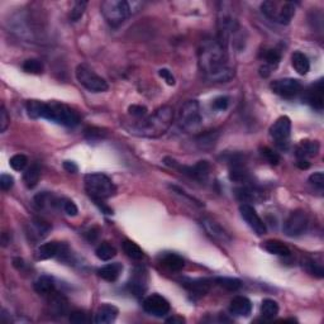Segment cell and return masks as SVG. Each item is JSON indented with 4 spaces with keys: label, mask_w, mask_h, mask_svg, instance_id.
I'll return each mask as SVG.
<instances>
[{
    "label": "cell",
    "mask_w": 324,
    "mask_h": 324,
    "mask_svg": "<svg viewBox=\"0 0 324 324\" xmlns=\"http://www.w3.org/2000/svg\"><path fill=\"white\" fill-rule=\"evenodd\" d=\"M184 286L195 295L203 296L211 289V281L205 279H196V280H188L184 283Z\"/></svg>",
    "instance_id": "obj_23"
},
{
    "label": "cell",
    "mask_w": 324,
    "mask_h": 324,
    "mask_svg": "<svg viewBox=\"0 0 324 324\" xmlns=\"http://www.w3.org/2000/svg\"><path fill=\"white\" fill-rule=\"evenodd\" d=\"M118 308L114 307L111 304H104L97 310L95 313L94 322L97 324H108L115 320V318L118 317Z\"/></svg>",
    "instance_id": "obj_20"
},
{
    "label": "cell",
    "mask_w": 324,
    "mask_h": 324,
    "mask_svg": "<svg viewBox=\"0 0 324 324\" xmlns=\"http://www.w3.org/2000/svg\"><path fill=\"white\" fill-rule=\"evenodd\" d=\"M279 314V304L272 299H265L261 304V315L265 319H273Z\"/></svg>",
    "instance_id": "obj_32"
},
{
    "label": "cell",
    "mask_w": 324,
    "mask_h": 324,
    "mask_svg": "<svg viewBox=\"0 0 324 324\" xmlns=\"http://www.w3.org/2000/svg\"><path fill=\"white\" fill-rule=\"evenodd\" d=\"M95 254H97L98 259L102 260V261H110L111 259L115 257L117 249L115 247L111 246L109 242H103L97 247V249H95Z\"/></svg>",
    "instance_id": "obj_31"
},
{
    "label": "cell",
    "mask_w": 324,
    "mask_h": 324,
    "mask_svg": "<svg viewBox=\"0 0 324 324\" xmlns=\"http://www.w3.org/2000/svg\"><path fill=\"white\" fill-rule=\"evenodd\" d=\"M320 145L318 141H302L295 148V155L299 160H309L319 152Z\"/></svg>",
    "instance_id": "obj_17"
},
{
    "label": "cell",
    "mask_w": 324,
    "mask_h": 324,
    "mask_svg": "<svg viewBox=\"0 0 324 324\" xmlns=\"http://www.w3.org/2000/svg\"><path fill=\"white\" fill-rule=\"evenodd\" d=\"M220 9L218 12V37L217 39L228 49L229 44H233V41H237V36L240 33V23L236 18L235 12L230 9L228 3H222Z\"/></svg>",
    "instance_id": "obj_3"
},
{
    "label": "cell",
    "mask_w": 324,
    "mask_h": 324,
    "mask_svg": "<svg viewBox=\"0 0 324 324\" xmlns=\"http://www.w3.org/2000/svg\"><path fill=\"white\" fill-rule=\"evenodd\" d=\"M240 212L243 220L247 223V225H248L257 236H264L265 233L267 232L266 224H265V222L261 219V217L259 216V213H257L256 209H254L253 206L244 203L241 205Z\"/></svg>",
    "instance_id": "obj_14"
},
{
    "label": "cell",
    "mask_w": 324,
    "mask_h": 324,
    "mask_svg": "<svg viewBox=\"0 0 324 324\" xmlns=\"http://www.w3.org/2000/svg\"><path fill=\"white\" fill-rule=\"evenodd\" d=\"M143 309L153 317H165L170 313V303L158 294H151L143 300Z\"/></svg>",
    "instance_id": "obj_13"
},
{
    "label": "cell",
    "mask_w": 324,
    "mask_h": 324,
    "mask_svg": "<svg viewBox=\"0 0 324 324\" xmlns=\"http://www.w3.org/2000/svg\"><path fill=\"white\" fill-rule=\"evenodd\" d=\"M264 58L265 63L260 67V75H261L262 78H267V76H270L271 71H272L273 68L277 67V65L280 63L281 55L280 52L276 51V50H269V51L265 52Z\"/></svg>",
    "instance_id": "obj_19"
},
{
    "label": "cell",
    "mask_w": 324,
    "mask_h": 324,
    "mask_svg": "<svg viewBox=\"0 0 324 324\" xmlns=\"http://www.w3.org/2000/svg\"><path fill=\"white\" fill-rule=\"evenodd\" d=\"M43 63L37 58H29L26 60L23 63V70L28 74H33V75H39L43 73Z\"/></svg>",
    "instance_id": "obj_35"
},
{
    "label": "cell",
    "mask_w": 324,
    "mask_h": 324,
    "mask_svg": "<svg viewBox=\"0 0 324 324\" xmlns=\"http://www.w3.org/2000/svg\"><path fill=\"white\" fill-rule=\"evenodd\" d=\"M63 169H65L67 172H71V174H75V172H78V170H79L75 162H73V161L63 162Z\"/></svg>",
    "instance_id": "obj_51"
},
{
    "label": "cell",
    "mask_w": 324,
    "mask_h": 324,
    "mask_svg": "<svg viewBox=\"0 0 324 324\" xmlns=\"http://www.w3.org/2000/svg\"><path fill=\"white\" fill-rule=\"evenodd\" d=\"M201 225H203L206 235H208L212 240L217 241V242L219 243L230 242L229 235L223 229L222 225L218 224V223L214 222V220L209 219V218H204V219L201 220Z\"/></svg>",
    "instance_id": "obj_16"
},
{
    "label": "cell",
    "mask_w": 324,
    "mask_h": 324,
    "mask_svg": "<svg viewBox=\"0 0 324 324\" xmlns=\"http://www.w3.org/2000/svg\"><path fill=\"white\" fill-rule=\"evenodd\" d=\"M85 190L92 200H105L115 195V185L107 175L92 172L85 176Z\"/></svg>",
    "instance_id": "obj_4"
},
{
    "label": "cell",
    "mask_w": 324,
    "mask_h": 324,
    "mask_svg": "<svg viewBox=\"0 0 324 324\" xmlns=\"http://www.w3.org/2000/svg\"><path fill=\"white\" fill-rule=\"evenodd\" d=\"M100 9L103 17L113 27H118L131 15V7L126 0H105Z\"/></svg>",
    "instance_id": "obj_7"
},
{
    "label": "cell",
    "mask_w": 324,
    "mask_h": 324,
    "mask_svg": "<svg viewBox=\"0 0 324 324\" xmlns=\"http://www.w3.org/2000/svg\"><path fill=\"white\" fill-rule=\"evenodd\" d=\"M228 105H229V99L227 97H219L213 102V108L217 110H225Z\"/></svg>",
    "instance_id": "obj_49"
},
{
    "label": "cell",
    "mask_w": 324,
    "mask_h": 324,
    "mask_svg": "<svg viewBox=\"0 0 324 324\" xmlns=\"http://www.w3.org/2000/svg\"><path fill=\"white\" fill-rule=\"evenodd\" d=\"M128 111L132 117H135L137 119H141L143 118V117L147 115V108L142 107V105H131V107L128 108Z\"/></svg>",
    "instance_id": "obj_43"
},
{
    "label": "cell",
    "mask_w": 324,
    "mask_h": 324,
    "mask_svg": "<svg viewBox=\"0 0 324 324\" xmlns=\"http://www.w3.org/2000/svg\"><path fill=\"white\" fill-rule=\"evenodd\" d=\"M86 5H87L86 2H76L75 4H74L73 9H71L70 12V19L73 20V22H78L82 15H84L85 9H86Z\"/></svg>",
    "instance_id": "obj_39"
},
{
    "label": "cell",
    "mask_w": 324,
    "mask_h": 324,
    "mask_svg": "<svg viewBox=\"0 0 324 324\" xmlns=\"http://www.w3.org/2000/svg\"><path fill=\"white\" fill-rule=\"evenodd\" d=\"M229 312L237 317H248L252 312V303L246 296H236L230 302Z\"/></svg>",
    "instance_id": "obj_18"
},
{
    "label": "cell",
    "mask_w": 324,
    "mask_h": 324,
    "mask_svg": "<svg viewBox=\"0 0 324 324\" xmlns=\"http://www.w3.org/2000/svg\"><path fill=\"white\" fill-rule=\"evenodd\" d=\"M308 102L317 110H322L324 104L323 80H318L308 91Z\"/></svg>",
    "instance_id": "obj_22"
},
{
    "label": "cell",
    "mask_w": 324,
    "mask_h": 324,
    "mask_svg": "<svg viewBox=\"0 0 324 324\" xmlns=\"http://www.w3.org/2000/svg\"><path fill=\"white\" fill-rule=\"evenodd\" d=\"M28 158L25 155H14L10 158V166L15 171H23L27 167Z\"/></svg>",
    "instance_id": "obj_40"
},
{
    "label": "cell",
    "mask_w": 324,
    "mask_h": 324,
    "mask_svg": "<svg viewBox=\"0 0 324 324\" xmlns=\"http://www.w3.org/2000/svg\"><path fill=\"white\" fill-rule=\"evenodd\" d=\"M290 134L291 121L289 117H280L270 128L271 138L280 150H288L289 145H290Z\"/></svg>",
    "instance_id": "obj_10"
},
{
    "label": "cell",
    "mask_w": 324,
    "mask_h": 324,
    "mask_svg": "<svg viewBox=\"0 0 324 324\" xmlns=\"http://www.w3.org/2000/svg\"><path fill=\"white\" fill-rule=\"evenodd\" d=\"M199 68L206 80L227 82L235 78V68L230 66L228 51L217 38L201 41L198 51Z\"/></svg>",
    "instance_id": "obj_1"
},
{
    "label": "cell",
    "mask_w": 324,
    "mask_h": 324,
    "mask_svg": "<svg viewBox=\"0 0 324 324\" xmlns=\"http://www.w3.org/2000/svg\"><path fill=\"white\" fill-rule=\"evenodd\" d=\"M291 63H293V67L295 68V71L299 75H307L309 73L310 62L303 52H294L293 56H291Z\"/></svg>",
    "instance_id": "obj_26"
},
{
    "label": "cell",
    "mask_w": 324,
    "mask_h": 324,
    "mask_svg": "<svg viewBox=\"0 0 324 324\" xmlns=\"http://www.w3.org/2000/svg\"><path fill=\"white\" fill-rule=\"evenodd\" d=\"M76 79L85 89L91 92H104L109 89L108 82L84 63L76 67Z\"/></svg>",
    "instance_id": "obj_8"
},
{
    "label": "cell",
    "mask_w": 324,
    "mask_h": 324,
    "mask_svg": "<svg viewBox=\"0 0 324 324\" xmlns=\"http://www.w3.org/2000/svg\"><path fill=\"white\" fill-rule=\"evenodd\" d=\"M217 140L218 133H216V132H213V133H206L200 135V137L198 138V145L201 150H209V148H212L216 145Z\"/></svg>",
    "instance_id": "obj_38"
},
{
    "label": "cell",
    "mask_w": 324,
    "mask_h": 324,
    "mask_svg": "<svg viewBox=\"0 0 324 324\" xmlns=\"http://www.w3.org/2000/svg\"><path fill=\"white\" fill-rule=\"evenodd\" d=\"M14 266L17 267V269H20V267L23 266V260L22 259H14Z\"/></svg>",
    "instance_id": "obj_55"
},
{
    "label": "cell",
    "mask_w": 324,
    "mask_h": 324,
    "mask_svg": "<svg viewBox=\"0 0 324 324\" xmlns=\"http://www.w3.org/2000/svg\"><path fill=\"white\" fill-rule=\"evenodd\" d=\"M270 87L276 95H280V97L289 99V98H294L295 95L299 94L300 89H302V84L296 79H279V80L271 82Z\"/></svg>",
    "instance_id": "obj_15"
},
{
    "label": "cell",
    "mask_w": 324,
    "mask_h": 324,
    "mask_svg": "<svg viewBox=\"0 0 324 324\" xmlns=\"http://www.w3.org/2000/svg\"><path fill=\"white\" fill-rule=\"evenodd\" d=\"M50 224H47L46 222L41 219H33L29 223V235L36 236V240H42V238L46 237L49 235Z\"/></svg>",
    "instance_id": "obj_28"
},
{
    "label": "cell",
    "mask_w": 324,
    "mask_h": 324,
    "mask_svg": "<svg viewBox=\"0 0 324 324\" xmlns=\"http://www.w3.org/2000/svg\"><path fill=\"white\" fill-rule=\"evenodd\" d=\"M179 124L184 131L195 132L201 124L200 107L196 100H189L180 109Z\"/></svg>",
    "instance_id": "obj_9"
},
{
    "label": "cell",
    "mask_w": 324,
    "mask_h": 324,
    "mask_svg": "<svg viewBox=\"0 0 324 324\" xmlns=\"http://www.w3.org/2000/svg\"><path fill=\"white\" fill-rule=\"evenodd\" d=\"M158 260H160V264L165 269L172 271V272H179V271H181L185 266V262L184 260H182V257H180L179 254L176 253H170V252H167V253L161 254Z\"/></svg>",
    "instance_id": "obj_21"
},
{
    "label": "cell",
    "mask_w": 324,
    "mask_h": 324,
    "mask_svg": "<svg viewBox=\"0 0 324 324\" xmlns=\"http://www.w3.org/2000/svg\"><path fill=\"white\" fill-rule=\"evenodd\" d=\"M165 164L167 166L177 169L179 171H181V174L188 175V176L193 177V179L198 180V181H205L209 176V171H211V165L208 164V161H199L194 166H181L175 160L167 157L165 158Z\"/></svg>",
    "instance_id": "obj_12"
},
{
    "label": "cell",
    "mask_w": 324,
    "mask_h": 324,
    "mask_svg": "<svg viewBox=\"0 0 324 324\" xmlns=\"http://www.w3.org/2000/svg\"><path fill=\"white\" fill-rule=\"evenodd\" d=\"M34 290L41 295H49L55 290V281L51 276L42 275L34 281Z\"/></svg>",
    "instance_id": "obj_25"
},
{
    "label": "cell",
    "mask_w": 324,
    "mask_h": 324,
    "mask_svg": "<svg viewBox=\"0 0 324 324\" xmlns=\"http://www.w3.org/2000/svg\"><path fill=\"white\" fill-rule=\"evenodd\" d=\"M9 123H10V118L9 115H8L7 109H5L4 105H3L2 109H0V132L7 131Z\"/></svg>",
    "instance_id": "obj_44"
},
{
    "label": "cell",
    "mask_w": 324,
    "mask_h": 324,
    "mask_svg": "<svg viewBox=\"0 0 324 324\" xmlns=\"http://www.w3.org/2000/svg\"><path fill=\"white\" fill-rule=\"evenodd\" d=\"M167 323H184V318H179V317H172V318H169V319H166Z\"/></svg>",
    "instance_id": "obj_54"
},
{
    "label": "cell",
    "mask_w": 324,
    "mask_h": 324,
    "mask_svg": "<svg viewBox=\"0 0 324 324\" xmlns=\"http://www.w3.org/2000/svg\"><path fill=\"white\" fill-rule=\"evenodd\" d=\"M303 266L305 267V270H307L308 272L310 273V275L317 276V277H323L324 276L323 266L320 264H318V262H315L314 260H312V259L304 260V262H303Z\"/></svg>",
    "instance_id": "obj_37"
},
{
    "label": "cell",
    "mask_w": 324,
    "mask_h": 324,
    "mask_svg": "<svg viewBox=\"0 0 324 324\" xmlns=\"http://www.w3.org/2000/svg\"><path fill=\"white\" fill-rule=\"evenodd\" d=\"M309 182L313 185V187H315L317 189H319L320 191L323 190L324 188V175L323 172H314L313 175H310L309 176Z\"/></svg>",
    "instance_id": "obj_42"
},
{
    "label": "cell",
    "mask_w": 324,
    "mask_h": 324,
    "mask_svg": "<svg viewBox=\"0 0 324 324\" xmlns=\"http://www.w3.org/2000/svg\"><path fill=\"white\" fill-rule=\"evenodd\" d=\"M261 10L272 22L279 23V25H289L295 15L296 5L293 2L267 0L261 4Z\"/></svg>",
    "instance_id": "obj_6"
},
{
    "label": "cell",
    "mask_w": 324,
    "mask_h": 324,
    "mask_svg": "<svg viewBox=\"0 0 324 324\" xmlns=\"http://www.w3.org/2000/svg\"><path fill=\"white\" fill-rule=\"evenodd\" d=\"M265 249L271 254H276V256H289L290 254V249L283 243L281 241L277 240H270L265 243Z\"/></svg>",
    "instance_id": "obj_30"
},
{
    "label": "cell",
    "mask_w": 324,
    "mask_h": 324,
    "mask_svg": "<svg viewBox=\"0 0 324 324\" xmlns=\"http://www.w3.org/2000/svg\"><path fill=\"white\" fill-rule=\"evenodd\" d=\"M296 164H297V166H299L302 170L309 169V166H310V164L307 160H297Z\"/></svg>",
    "instance_id": "obj_53"
},
{
    "label": "cell",
    "mask_w": 324,
    "mask_h": 324,
    "mask_svg": "<svg viewBox=\"0 0 324 324\" xmlns=\"http://www.w3.org/2000/svg\"><path fill=\"white\" fill-rule=\"evenodd\" d=\"M174 121V109L171 107H162L151 115L138 119L132 126L126 127L129 133L138 137L156 138L165 134L171 127Z\"/></svg>",
    "instance_id": "obj_2"
},
{
    "label": "cell",
    "mask_w": 324,
    "mask_h": 324,
    "mask_svg": "<svg viewBox=\"0 0 324 324\" xmlns=\"http://www.w3.org/2000/svg\"><path fill=\"white\" fill-rule=\"evenodd\" d=\"M42 118L49 119L55 123L61 124L65 127H75L80 122V117L74 109L62 103L51 102L44 103L43 117Z\"/></svg>",
    "instance_id": "obj_5"
},
{
    "label": "cell",
    "mask_w": 324,
    "mask_h": 324,
    "mask_svg": "<svg viewBox=\"0 0 324 324\" xmlns=\"http://www.w3.org/2000/svg\"><path fill=\"white\" fill-rule=\"evenodd\" d=\"M94 203L97 204L98 206H99V209L103 212V213L109 214V216H110V214H113V211H111V209L109 208L108 205H105L104 200H94Z\"/></svg>",
    "instance_id": "obj_52"
},
{
    "label": "cell",
    "mask_w": 324,
    "mask_h": 324,
    "mask_svg": "<svg viewBox=\"0 0 324 324\" xmlns=\"http://www.w3.org/2000/svg\"><path fill=\"white\" fill-rule=\"evenodd\" d=\"M60 252V244L56 242L43 243L37 249V260H50L57 256Z\"/></svg>",
    "instance_id": "obj_29"
},
{
    "label": "cell",
    "mask_w": 324,
    "mask_h": 324,
    "mask_svg": "<svg viewBox=\"0 0 324 324\" xmlns=\"http://www.w3.org/2000/svg\"><path fill=\"white\" fill-rule=\"evenodd\" d=\"M41 177V169L37 164L31 165L27 170H26L25 175H23V182L28 189H33L37 187Z\"/></svg>",
    "instance_id": "obj_27"
},
{
    "label": "cell",
    "mask_w": 324,
    "mask_h": 324,
    "mask_svg": "<svg viewBox=\"0 0 324 324\" xmlns=\"http://www.w3.org/2000/svg\"><path fill=\"white\" fill-rule=\"evenodd\" d=\"M158 75H160L169 85H175V82H176L175 81V76L172 75L171 71L167 70V68H161V70H158Z\"/></svg>",
    "instance_id": "obj_50"
},
{
    "label": "cell",
    "mask_w": 324,
    "mask_h": 324,
    "mask_svg": "<svg viewBox=\"0 0 324 324\" xmlns=\"http://www.w3.org/2000/svg\"><path fill=\"white\" fill-rule=\"evenodd\" d=\"M122 271H123V266L121 264H118V262H114V264H108L105 266H103L102 269H99V271H98V273H99V276L103 280L113 283V281H115L121 276Z\"/></svg>",
    "instance_id": "obj_24"
},
{
    "label": "cell",
    "mask_w": 324,
    "mask_h": 324,
    "mask_svg": "<svg viewBox=\"0 0 324 324\" xmlns=\"http://www.w3.org/2000/svg\"><path fill=\"white\" fill-rule=\"evenodd\" d=\"M87 315L85 314L84 312H80V310H76V312H73L70 315V322L75 323V324H84L87 322Z\"/></svg>",
    "instance_id": "obj_48"
},
{
    "label": "cell",
    "mask_w": 324,
    "mask_h": 324,
    "mask_svg": "<svg viewBox=\"0 0 324 324\" xmlns=\"http://www.w3.org/2000/svg\"><path fill=\"white\" fill-rule=\"evenodd\" d=\"M216 283L229 291H236L242 286V281L235 277H218L216 279Z\"/></svg>",
    "instance_id": "obj_36"
},
{
    "label": "cell",
    "mask_w": 324,
    "mask_h": 324,
    "mask_svg": "<svg viewBox=\"0 0 324 324\" xmlns=\"http://www.w3.org/2000/svg\"><path fill=\"white\" fill-rule=\"evenodd\" d=\"M62 208H63V211L66 212V214H67V216H71V217L78 216L79 209H78V206H76V204L74 203V201L65 200V201H63V204H62Z\"/></svg>",
    "instance_id": "obj_45"
},
{
    "label": "cell",
    "mask_w": 324,
    "mask_h": 324,
    "mask_svg": "<svg viewBox=\"0 0 324 324\" xmlns=\"http://www.w3.org/2000/svg\"><path fill=\"white\" fill-rule=\"evenodd\" d=\"M43 109L44 103L38 102V100H29L26 104V110L29 118L32 119H39L43 117Z\"/></svg>",
    "instance_id": "obj_34"
},
{
    "label": "cell",
    "mask_w": 324,
    "mask_h": 324,
    "mask_svg": "<svg viewBox=\"0 0 324 324\" xmlns=\"http://www.w3.org/2000/svg\"><path fill=\"white\" fill-rule=\"evenodd\" d=\"M261 155H262V157H264L265 160H266L271 165H277L281 160L280 155H279L277 152H275L273 150H271V148H269V147L262 148Z\"/></svg>",
    "instance_id": "obj_41"
},
{
    "label": "cell",
    "mask_w": 324,
    "mask_h": 324,
    "mask_svg": "<svg viewBox=\"0 0 324 324\" xmlns=\"http://www.w3.org/2000/svg\"><path fill=\"white\" fill-rule=\"evenodd\" d=\"M13 185H14V179H13V176H10V175L8 174H3L2 177H0V188H2L3 190H10L13 188Z\"/></svg>",
    "instance_id": "obj_47"
},
{
    "label": "cell",
    "mask_w": 324,
    "mask_h": 324,
    "mask_svg": "<svg viewBox=\"0 0 324 324\" xmlns=\"http://www.w3.org/2000/svg\"><path fill=\"white\" fill-rule=\"evenodd\" d=\"M104 132L99 128H87L86 131H85V135H86V138L89 141L100 140V138L104 137Z\"/></svg>",
    "instance_id": "obj_46"
},
{
    "label": "cell",
    "mask_w": 324,
    "mask_h": 324,
    "mask_svg": "<svg viewBox=\"0 0 324 324\" xmlns=\"http://www.w3.org/2000/svg\"><path fill=\"white\" fill-rule=\"evenodd\" d=\"M122 248L123 252L132 260H141L143 259V251L137 243L132 242V241H124L122 243Z\"/></svg>",
    "instance_id": "obj_33"
},
{
    "label": "cell",
    "mask_w": 324,
    "mask_h": 324,
    "mask_svg": "<svg viewBox=\"0 0 324 324\" xmlns=\"http://www.w3.org/2000/svg\"><path fill=\"white\" fill-rule=\"evenodd\" d=\"M308 224H309V219L307 213L303 211H295L286 218L283 229L288 237H299L307 232Z\"/></svg>",
    "instance_id": "obj_11"
}]
</instances>
